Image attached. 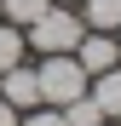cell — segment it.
Here are the masks:
<instances>
[{"label":"cell","instance_id":"cell-1","mask_svg":"<svg viewBox=\"0 0 121 126\" xmlns=\"http://www.w3.org/2000/svg\"><path fill=\"white\" fill-rule=\"evenodd\" d=\"M35 86H40L46 103H75L81 92H87V69H81L69 52H52V57L35 69Z\"/></svg>","mask_w":121,"mask_h":126},{"label":"cell","instance_id":"cell-2","mask_svg":"<svg viewBox=\"0 0 121 126\" xmlns=\"http://www.w3.org/2000/svg\"><path fill=\"white\" fill-rule=\"evenodd\" d=\"M29 40H35V52H46V57H52V52H75V46H81V17L46 6V12L29 23Z\"/></svg>","mask_w":121,"mask_h":126},{"label":"cell","instance_id":"cell-3","mask_svg":"<svg viewBox=\"0 0 121 126\" xmlns=\"http://www.w3.org/2000/svg\"><path fill=\"white\" fill-rule=\"evenodd\" d=\"M115 57H121V46H115V40H104V34H92V40H81V46H75V63H81L87 75L115 69Z\"/></svg>","mask_w":121,"mask_h":126},{"label":"cell","instance_id":"cell-4","mask_svg":"<svg viewBox=\"0 0 121 126\" xmlns=\"http://www.w3.org/2000/svg\"><path fill=\"white\" fill-rule=\"evenodd\" d=\"M0 86H6L0 97H6L12 109H35V103H40V86H35V69H6V75H0Z\"/></svg>","mask_w":121,"mask_h":126},{"label":"cell","instance_id":"cell-5","mask_svg":"<svg viewBox=\"0 0 121 126\" xmlns=\"http://www.w3.org/2000/svg\"><path fill=\"white\" fill-rule=\"evenodd\" d=\"M92 103L104 115H121V69H104L98 75V92H92Z\"/></svg>","mask_w":121,"mask_h":126},{"label":"cell","instance_id":"cell-6","mask_svg":"<svg viewBox=\"0 0 121 126\" xmlns=\"http://www.w3.org/2000/svg\"><path fill=\"white\" fill-rule=\"evenodd\" d=\"M98 120H104V109H98L87 92H81L75 103H64V126H98Z\"/></svg>","mask_w":121,"mask_h":126},{"label":"cell","instance_id":"cell-7","mask_svg":"<svg viewBox=\"0 0 121 126\" xmlns=\"http://www.w3.org/2000/svg\"><path fill=\"white\" fill-rule=\"evenodd\" d=\"M87 23L92 29H121V0H87Z\"/></svg>","mask_w":121,"mask_h":126},{"label":"cell","instance_id":"cell-8","mask_svg":"<svg viewBox=\"0 0 121 126\" xmlns=\"http://www.w3.org/2000/svg\"><path fill=\"white\" fill-rule=\"evenodd\" d=\"M46 6H52V0H0V17H12V23H35Z\"/></svg>","mask_w":121,"mask_h":126},{"label":"cell","instance_id":"cell-9","mask_svg":"<svg viewBox=\"0 0 121 126\" xmlns=\"http://www.w3.org/2000/svg\"><path fill=\"white\" fill-rule=\"evenodd\" d=\"M17 57H23V34L0 23V75H6V69H17Z\"/></svg>","mask_w":121,"mask_h":126},{"label":"cell","instance_id":"cell-10","mask_svg":"<svg viewBox=\"0 0 121 126\" xmlns=\"http://www.w3.org/2000/svg\"><path fill=\"white\" fill-rule=\"evenodd\" d=\"M23 126H64V115H29Z\"/></svg>","mask_w":121,"mask_h":126},{"label":"cell","instance_id":"cell-11","mask_svg":"<svg viewBox=\"0 0 121 126\" xmlns=\"http://www.w3.org/2000/svg\"><path fill=\"white\" fill-rule=\"evenodd\" d=\"M0 126H17V109H12L6 97H0Z\"/></svg>","mask_w":121,"mask_h":126}]
</instances>
